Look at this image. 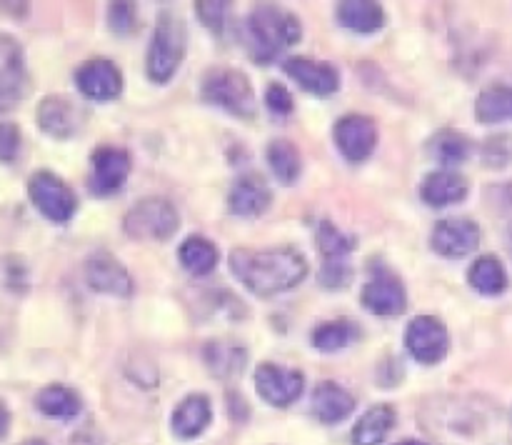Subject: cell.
<instances>
[{"label":"cell","mask_w":512,"mask_h":445,"mask_svg":"<svg viewBox=\"0 0 512 445\" xmlns=\"http://www.w3.org/2000/svg\"><path fill=\"white\" fill-rule=\"evenodd\" d=\"M508 248H510V255H512V225H510V230H508Z\"/></svg>","instance_id":"obj_42"},{"label":"cell","mask_w":512,"mask_h":445,"mask_svg":"<svg viewBox=\"0 0 512 445\" xmlns=\"http://www.w3.org/2000/svg\"><path fill=\"white\" fill-rule=\"evenodd\" d=\"M195 10H198V18L203 20L205 28H210L213 33H223L230 3H225V0H200V3H195Z\"/></svg>","instance_id":"obj_34"},{"label":"cell","mask_w":512,"mask_h":445,"mask_svg":"<svg viewBox=\"0 0 512 445\" xmlns=\"http://www.w3.org/2000/svg\"><path fill=\"white\" fill-rule=\"evenodd\" d=\"M28 90L23 48L8 33H0V115L13 110Z\"/></svg>","instance_id":"obj_9"},{"label":"cell","mask_w":512,"mask_h":445,"mask_svg":"<svg viewBox=\"0 0 512 445\" xmlns=\"http://www.w3.org/2000/svg\"><path fill=\"white\" fill-rule=\"evenodd\" d=\"M360 303L375 315H400L408 308V293L398 275L390 270H375L373 278L363 285Z\"/></svg>","instance_id":"obj_14"},{"label":"cell","mask_w":512,"mask_h":445,"mask_svg":"<svg viewBox=\"0 0 512 445\" xmlns=\"http://www.w3.org/2000/svg\"><path fill=\"white\" fill-rule=\"evenodd\" d=\"M395 420H398V415H395L393 405H373V408L365 410L363 418L355 423L353 445H380L388 438L390 430H393Z\"/></svg>","instance_id":"obj_25"},{"label":"cell","mask_w":512,"mask_h":445,"mask_svg":"<svg viewBox=\"0 0 512 445\" xmlns=\"http://www.w3.org/2000/svg\"><path fill=\"white\" fill-rule=\"evenodd\" d=\"M475 118L485 125L512 123V85H490L475 100Z\"/></svg>","instance_id":"obj_27"},{"label":"cell","mask_w":512,"mask_h":445,"mask_svg":"<svg viewBox=\"0 0 512 445\" xmlns=\"http://www.w3.org/2000/svg\"><path fill=\"white\" fill-rule=\"evenodd\" d=\"M35 405H38L40 413L48 415V418L70 420L80 413L83 400H80V395L75 393L73 388H68V385L53 383L45 385V388L35 395Z\"/></svg>","instance_id":"obj_26"},{"label":"cell","mask_w":512,"mask_h":445,"mask_svg":"<svg viewBox=\"0 0 512 445\" xmlns=\"http://www.w3.org/2000/svg\"><path fill=\"white\" fill-rule=\"evenodd\" d=\"M468 180L458 170H433L420 183V198L433 208H445L468 198Z\"/></svg>","instance_id":"obj_20"},{"label":"cell","mask_w":512,"mask_h":445,"mask_svg":"<svg viewBox=\"0 0 512 445\" xmlns=\"http://www.w3.org/2000/svg\"><path fill=\"white\" fill-rule=\"evenodd\" d=\"M35 120H38V128L43 130L50 138H73L75 133H80L85 123L83 108L73 103L65 95H48V98L40 100L38 113H35Z\"/></svg>","instance_id":"obj_15"},{"label":"cell","mask_w":512,"mask_h":445,"mask_svg":"<svg viewBox=\"0 0 512 445\" xmlns=\"http://www.w3.org/2000/svg\"><path fill=\"white\" fill-rule=\"evenodd\" d=\"M420 425L438 445H512V425L483 395H433L423 403Z\"/></svg>","instance_id":"obj_1"},{"label":"cell","mask_w":512,"mask_h":445,"mask_svg":"<svg viewBox=\"0 0 512 445\" xmlns=\"http://www.w3.org/2000/svg\"><path fill=\"white\" fill-rule=\"evenodd\" d=\"M350 280H353V268L345 260H325L323 268H320V285H325V288H348Z\"/></svg>","instance_id":"obj_35"},{"label":"cell","mask_w":512,"mask_h":445,"mask_svg":"<svg viewBox=\"0 0 512 445\" xmlns=\"http://www.w3.org/2000/svg\"><path fill=\"white\" fill-rule=\"evenodd\" d=\"M285 73L303 90L313 95H333L340 88V73L330 63L313 58H290L283 65Z\"/></svg>","instance_id":"obj_18"},{"label":"cell","mask_w":512,"mask_h":445,"mask_svg":"<svg viewBox=\"0 0 512 445\" xmlns=\"http://www.w3.org/2000/svg\"><path fill=\"white\" fill-rule=\"evenodd\" d=\"M108 25L115 33H130L135 25V5L130 3H113L108 10Z\"/></svg>","instance_id":"obj_37"},{"label":"cell","mask_w":512,"mask_h":445,"mask_svg":"<svg viewBox=\"0 0 512 445\" xmlns=\"http://www.w3.org/2000/svg\"><path fill=\"white\" fill-rule=\"evenodd\" d=\"M20 150V128L15 123H0V163H13Z\"/></svg>","instance_id":"obj_36"},{"label":"cell","mask_w":512,"mask_h":445,"mask_svg":"<svg viewBox=\"0 0 512 445\" xmlns=\"http://www.w3.org/2000/svg\"><path fill=\"white\" fill-rule=\"evenodd\" d=\"M228 408H230V418L240 420L243 423L248 418V405L243 403V395L238 393H228Z\"/></svg>","instance_id":"obj_39"},{"label":"cell","mask_w":512,"mask_h":445,"mask_svg":"<svg viewBox=\"0 0 512 445\" xmlns=\"http://www.w3.org/2000/svg\"><path fill=\"white\" fill-rule=\"evenodd\" d=\"M405 348L418 363L435 365L448 355L450 333L443 320L435 315H418L410 320L408 330H405Z\"/></svg>","instance_id":"obj_8"},{"label":"cell","mask_w":512,"mask_h":445,"mask_svg":"<svg viewBox=\"0 0 512 445\" xmlns=\"http://www.w3.org/2000/svg\"><path fill=\"white\" fill-rule=\"evenodd\" d=\"M8 430H10V410H8V405L0 400V440L8 435Z\"/></svg>","instance_id":"obj_40"},{"label":"cell","mask_w":512,"mask_h":445,"mask_svg":"<svg viewBox=\"0 0 512 445\" xmlns=\"http://www.w3.org/2000/svg\"><path fill=\"white\" fill-rule=\"evenodd\" d=\"M355 245H358V238L340 230L330 220H323L318 225V248L323 250L325 260H345L353 253Z\"/></svg>","instance_id":"obj_33"},{"label":"cell","mask_w":512,"mask_h":445,"mask_svg":"<svg viewBox=\"0 0 512 445\" xmlns=\"http://www.w3.org/2000/svg\"><path fill=\"white\" fill-rule=\"evenodd\" d=\"M303 38L300 20L278 5H255L245 20V45L255 63L268 65Z\"/></svg>","instance_id":"obj_3"},{"label":"cell","mask_w":512,"mask_h":445,"mask_svg":"<svg viewBox=\"0 0 512 445\" xmlns=\"http://www.w3.org/2000/svg\"><path fill=\"white\" fill-rule=\"evenodd\" d=\"M358 325L353 320H328V323L318 325L313 330V345L323 353H335V350H343L358 338Z\"/></svg>","instance_id":"obj_32"},{"label":"cell","mask_w":512,"mask_h":445,"mask_svg":"<svg viewBox=\"0 0 512 445\" xmlns=\"http://www.w3.org/2000/svg\"><path fill=\"white\" fill-rule=\"evenodd\" d=\"M180 265L193 275H208L218 265V248L203 235H190L178 248Z\"/></svg>","instance_id":"obj_30"},{"label":"cell","mask_w":512,"mask_h":445,"mask_svg":"<svg viewBox=\"0 0 512 445\" xmlns=\"http://www.w3.org/2000/svg\"><path fill=\"white\" fill-rule=\"evenodd\" d=\"M273 203V190L265 185L260 175H243L233 183L228 193V208L233 215H243V218H255L263 215Z\"/></svg>","instance_id":"obj_19"},{"label":"cell","mask_w":512,"mask_h":445,"mask_svg":"<svg viewBox=\"0 0 512 445\" xmlns=\"http://www.w3.org/2000/svg\"><path fill=\"white\" fill-rule=\"evenodd\" d=\"M75 85L85 98L95 103H108L123 93V73L108 58H93L75 70Z\"/></svg>","instance_id":"obj_13"},{"label":"cell","mask_w":512,"mask_h":445,"mask_svg":"<svg viewBox=\"0 0 512 445\" xmlns=\"http://www.w3.org/2000/svg\"><path fill=\"white\" fill-rule=\"evenodd\" d=\"M335 18L343 28L353 30V33H378L385 25V10L380 3H370V0H343L335 5Z\"/></svg>","instance_id":"obj_24"},{"label":"cell","mask_w":512,"mask_h":445,"mask_svg":"<svg viewBox=\"0 0 512 445\" xmlns=\"http://www.w3.org/2000/svg\"><path fill=\"white\" fill-rule=\"evenodd\" d=\"M428 153L430 158L438 160V163H443L445 168L450 170L453 165L465 163V160L470 158V153H473V143H470L468 135L445 128V130H438V133L428 140Z\"/></svg>","instance_id":"obj_28"},{"label":"cell","mask_w":512,"mask_h":445,"mask_svg":"<svg viewBox=\"0 0 512 445\" xmlns=\"http://www.w3.org/2000/svg\"><path fill=\"white\" fill-rule=\"evenodd\" d=\"M85 283L90 290L113 298H130L133 295V278L115 255L108 250H98L85 260Z\"/></svg>","instance_id":"obj_12"},{"label":"cell","mask_w":512,"mask_h":445,"mask_svg":"<svg viewBox=\"0 0 512 445\" xmlns=\"http://www.w3.org/2000/svg\"><path fill=\"white\" fill-rule=\"evenodd\" d=\"M255 388H258L260 398L273 408H288L303 395L305 375L295 368L263 363L255 370Z\"/></svg>","instance_id":"obj_11"},{"label":"cell","mask_w":512,"mask_h":445,"mask_svg":"<svg viewBox=\"0 0 512 445\" xmlns=\"http://www.w3.org/2000/svg\"><path fill=\"white\" fill-rule=\"evenodd\" d=\"M28 198L50 223H68L78 210L73 188L50 170H38L28 180Z\"/></svg>","instance_id":"obj_7"},{"label":"cell","mask_w":512,"mask_h":445,"mask_svg":"<svg viewBox=\"0 0 512 445\" xmlns=\"http://www.w3.org/2000/svg\"><path fill=\"white\" fill-rule=\"evenodd\" d=\"M230 270L245 290L260 298H270L303 283L308 275V260L293 248H235L230 253Z\"/></svg>","instance_id":"obj_2"},{"label":"cell","mask_w":512,"mask_h":445,"mask_svg":"<svg viewBox=\"0 0 512 445\" xmlns=\"http://www.w3.org/2000/svg\"><path fill=\"white\" fill-rule=\"evenodd\" d=\"M468 283L483 295H500L508 288V273L495 255H483L470 265Z\"/></svg>","instance_id":"obj_31"},{"label":"cell","mask_w":512,"mask_h":445,"mask_svg":"<svg viewBox=\"0 0 512 445\" xmlns=\"http://www.w3.org/2000/svg\"><path fill=\"white\" fill-rule=\"evenodd\" d=\"M265 155H268V165L275 178H278V183H298L300 173H303V158H300L298 145L285 138H275L268 143V153Z\"/></svg>","instance_id":"obj_29"},{"label":"cell","mask_w":512,"mask_h":445,"mask_svg":"<svg viewBox=\"0 0 512 445\" xmlns=\"http://www.w3.org/2000/svg\"><path fill=\"white\" fill-rule=\"evenodd\" d=\"M265 103H268V108L273 110V113H293V95H290V90L280 83L268 85V90H265Z\"/></svg>","instance_id":"obj_38"},{"label":"cell","mask_w":512,"mask_h":445,"mask_svg":"<svg viewBox=\"0 0 512 445\" xmlns=\"http://www.w3.org/2000/svg\"><path fill=\"white\" fill-rule=\"evenodd\" d=\"M353 410H355V398L350 390L343 388V385L333 383V380H323V383L315 385L313 413L320 423L325 425L343 423Z\"/></svg>","instance_id":"obj_21"},{"label":"cell","mask_w":512,"mask_h":445,"mask_svg":"<svg viewBox=\"0 0 512 445\" xmlns=\"http://www.w3.org/2000/svg\"><path fill=\"white\" fill-rule=\"evenodd\" d=\"M430 245L443 258H465L473 250H478L480 228L470 218H445L433 228Z\"/></svg>","instance_id":"obj_16"},{"label":"cell","mask_w":512,"mask_h":445,"mask_svg":"<svg viewBox=\"0 0 512 445\" xmlns=\"http://www.w3.org/2000/svg\"><path fill=\"white\" fill-rule=\"evenodd\" d=\"M333 140L345 160H350V163H363V160H368L373 155L375 145H378V125L368 115H343L335 123Z\"/></svg>","instance_id":"obj_10"},{"label":"cell","mask_w":512,"mask_h":445,"mask_svg":"<svg viewBox=\"0 0 512 445\" xmlns=\"http://www.w3.org/2000/svg\"><path fill=\"white\" fill-rule=\"evenodd\" d=\"M203 360L208 365L210 375L220 380H230L243 375L248 353L238 343H230V340H210L203 348Z\"/></svg>","instance_id":"obj_23"},{"label":"cell","mask_w":512,"mask_h":445,"mask_svg":"<svg viewBox=\"0 0 512 445\" xmlns=\"http://www.w3.org/2000/svg\"><path fill=\"white\" fill-rule=\"evenodd\" d=\"M200 98L213 108L225 110L235 118L250 120L258 113L253 83L243 70L235 68H208L200 78Z\"/></svg>","instance_id":"obj_4"},{"label":"cell","mask_w":512,"mask_h":445,"mask_svg":"<svg viewBox=\"0 0 512 445\" xmlns=\"http://www.w3.org/2000/svg\"><path fill=\"white\" fill-rule=\"evenodd\" d=\"M213 420V408L203 393H193L175 405L173 413V433L180 440H193L205 433V428Z\"/></svg>","instance_id":"obj_22"},{"label":"cell","mask_w":512,"mask_h":445,"mask_svg":"<svg viewBox=\"0 0 512 445\" xmlns=\"http://www.w3.org/2000/svg\"><path fill=\"white\" fill-rule=\"evenodd\" d=\"M395 445H428V443H423V440H400V443Z\"/></svg>","instance_id":"obj_41"},{"label":"cell","mask_w":512,"mask_h":445,"mask_svg":"<svg viewBox=\"0 0 512 445\" xmlns=\"http://www.w3.org/2000/svg\"><path fill=\"white\" fill-rule=\"evenodd\" d=\"M123 228L128 238L133 240H170L180 228V215L170 200L158 198H143L128 210L123 220Z\"/></svg>","instance_id":"obj_6"},{"label":"cell","mask_w":512,"mask_h":445,"mask_svg":"<svg viewBox=\"0 0 512 445\" xmlns=\"http://www.w3.org/2000/svg\"><path fill=\"white\" fill-rule=\"evenodd\" d=\"M130 175L128 150L103 145L93 153V170H90V188L95 195H110L123 188Z\"/></svg>","instance_id":"obj_17"},{"label":"cell","mask_w":512,"mask_h":445,"mask_svg":"<svg viewBox=\"0 0 512 445\" xmlns=\"http://www.w3.org/2000/svg\"><path fill=\"white\" fill-rule=\"evenodd\" d=\"M23 445H45L43 440H28V443H23Z\"/></svg>","instance_id":"obj_43"},{"label":"cell","mask_w":512,"mask_h":445,"mask_svg":"<svg viewBox=\"0 0 512 445\" xmlns=\"http://www.w3.org/2000/svg\"><path fill=\"white\" fill-rule=\"evenodd\" d=\"M185 48H188V30H185L183 18L165 8L148 45V58H145L148 78L158 85L170 83L173 75L178 73L180 63H183Z\"/></svg>","instance_id":"obj_5"}]
</instances>
